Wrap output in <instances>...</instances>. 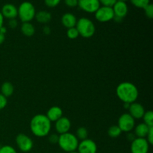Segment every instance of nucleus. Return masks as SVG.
<instances>
[{"label":"nucleus","instance_id":"1","mask_svg":"<svg viewBox=\"0 0 153 153\" xmlns=\"http://www.w3.org/2000/svg\"><path fill=\"white\" fill-rule=\"evenodd\" d=\"M52 128V123L45 114H37L30 122V129L34 136L43 137L49 135Z\"/></svg>","mask_w":153,"mask_h":153},{"label":"nucleus","instance_id":"2","mask_svg":"<svg viewBox=\"0 0 153 153\" xmlns=\"http://www.w3.org/2000/svg\"><path fill=\"white\" fill-rule=\"evenodd\" d=\"M116 94L123 102L128 104L136 102L139 95L137 87L133 83L128 82H124L120 84L117 87Z\"/></svg>","mask_w":153,"mask_h":153},{"label":"nucleus","instance_id":"3","mask_svg":"<svg viewBox=\"0 0 153 153\" xmlns=\"http://www.w3.org/2000/svg\"><path fill=\"white\" fill-rule=\"evenodd\" d=\"M79 143V141L76 137V134L69 131V132L60 134L58 144L64 152L68 153L77 150Z\"/></svg>","mask_w":153,"mask_h":153},{"label":"nucleus","instance_id":"4","mask_svg":"<svg viewBox=\"0 0 153 153\" xmlns=\"http://www.w3.org/2000/svg\"><path fill=\"white\" fill-rule=\"evenodd\" d=\"M79 36L85 38H90L95 34L96 27L92 20L87 17H82L77 19L76 25Z\"/></svg>","mask_w":153,"mask_h":153},{"label":"nucleus","instance_id":"5","mask_svg":"<svg viewBox=\"0 0 153 153\" xmlns=\"http://www.w3.org/2000/svg\"><path fill=\"white\" fill-rule=\"evenodd\" d=\"M35 7L30 1H23L17 7V16L22 22H31L35 17Z\"/></svg>","mask_w":153,"mask_h":153},{"label":"nucleus","instance_id":"6","mask_svg":"<svg viewBox=\"0 0 153 153\" xmlns=\"http://www.w3.org/2000/svg\"><path fill=\"white\" fill-rule=\"evenodd\" d=\"M117 126L122 132H131L135 126V120L128 113L123 114L118 120Z\"/></svg>","mask_w":153,"mask_h":153},{"label":"nucleus","instance_id":"7","mask_svg":"<svg viewBox=\"0 0 153 153\" xmlns=\"http://www.w3.org/2000/svg\"><path fill=\"white\" fill-rule=\"evenodd\" d=\"M95 18L97 21L100 22H107L111 20H113L114 17L113 8L112 7L107 6H100L97 11L94 13Z\"/></svg>","mask_w":153,"mask_h":153},{"label":"nucleus","instance_id":"8","mask_svg":"<svg viewBox=\"0 0 153 153\" xmlns=\"http://www.w3.org/2000/svg\"><path fill=\"white\" fill-rule=\"evenodd\" d=\"M16 143L19 150L22 152H28L32 149L34 142L32 139L25 134H19L16 137Z\"/></svg>","mask_w":153,"mask_h":153},{"label":"nucleus","instance_id":"9","mask_svg":"<svg viewBox=\"0 0 153 153\" xmlns=\"http://www.w3.org/2000/svg\"><path fill=\"white\" fill-rule=\"evenodd\" d=\"M149 146L146 138H139L136 137L131 143V153H148Z\"/></svg>","mask_w":153,"mask_h":153},{"label":"nucleus","instance_id":"10","mask_svg":"<svg viewBox=\"0 0 153 153\" xmlns=\"http://www.w3.org/2000/svg\"><path fill=\"white\" fill-rule=\"evenodd\" d=\"M78 6L86 13H94L101 4L99 0H78Z\"/></svg>","mask_w":153,"mask_h":153},{"label":"nucleus","instance_id":"11","mask_svg":"<svg viewBox=\"0 0 153 153\" xmlns=\"http://www.w3.org/2000/svg\"><path fill=\"white\" fill-rule=\"evenodd\" d=\"M77 152L79 153H97V145L93 140L87 138L79 142Z\"/></svg>","mask_w":153,"mask_h":153},{"label":"nucleus","instance_id":"12","mask_svg":"<svg viewBox=\"0 0 153 153\" xmlns=\"http://www.w3.org/2000/svg\"><path fill=\"white\" fill-rule=\"evenodd\" d=\"M55 131L59 134H64V133L69 132L71 128V122L70 119L66 117H62L59 120L55 122Z\"/></svg>","mask_w":153,"mask_h":153},{"label":"nucleus","instance_id":"13","mask_svg":"<svg viewBox=\"0 0 153 153\" xmlns=\"http://www.w3.org/2000/svg\"><path fill=\"white\" fill-rule=\"evenodd\" d=\"M112 8H113V11L114 13L115 17L123 19L128 14V7L126 2L117 1V2L113 5Z\"/></svg>","mask_w":153,"mask_h":153},{"label":"nucleus","instance_id":"14","mask_svg":"<svg viewBox=\"0 0 153 153\" xmlns=\"http://www.w3.org/2000/svg\"><path fill=\"white\" fill-rule=\"evenodd\" d=\"M128 111H129L128 114H129L134 120L141 119L145 113L144 107H143L141 104H140V103L138 102H136L130 104L129 108H128Z\"/></svg>","mask_w":153,"mask_h":153},{"label":"nucleus","instance_id":"15","mask_svg":"<svg viewBox=\"0 0 153 153\" xmlns=\"http://www.w3.org/2000/svg\"><path fill=\"white\" fill-rule=\"evenodd\" d=\"M0 11H1L3 17L6 18V19H16V17L17 16V7L14 4H10V3H7V4H4Z\"/></svg>","mask_w":153,"mask_h":153},{"label":"nucleus","instance_id":"16","mask_svg":"<svg viewBox=\"0 0 153 153\" xmlns=\"http://www.w3.org/2000/svg\"><path fill=\"white\" fill-rule=\"evenodd\" d=\"M77 22V18L73 13H66L61 16V23L67 29L76 27Z\"/></svg>","mask_w":153,"mask_h":153},{"label":"nucleus","instance_id":"17","mask_svg":"<svg viewBox=\"0 0 153 153\" xmlns=\"http://www.w3.org/2000/svg\"><path fill=\"white\" fill-rule=\"evenodd\" d=\"M46 116L51 123L56 122L58 120L63 117V111L58 106H52L48 110Z\"/></svg>","mask_w":153,"mask_h":153},{"label":"nucleus","instance_id":"18","mask_svg":"<svg viewBox=\"0 0 153 153\" xmlns=\"http://www.w3.org/2000/svg\"><path fill=\"white\" fill-rule=\"evenodd\" d=\"M150 128H152V127H149L143 123H139L134 128V135L136 137H139V138H146Z\"/></svg>","mask_w":153,"mask_h":153},{"label":"nucleus","instance_id":"19","mask_svg":"<svg viewBox=\"0 0 153 153\" xmlns=\"http://www.w3.org/2000/svg\"><path fill=\"white\" fill-rule=\"evenodd\" d=\"M34 18L40 23L46 24L51 21L52 14L49 11H46V10H40L38 12H36L35 17Z\"/></svg>","mask_w":153,"mask_h":153},{"label":"nucleus","instance_id":"20","mask_svg":"<svg viewBox=\"0 0 153 153\" xmlns=\"http://www.w3.org/2000/svg\"><path fill=\"white\" fill-rule=\"evenodd\" d=\"M21 32L25 37H32L35 33V28L31 22H22L21 25Z\"/></svg>","mask_w":153,"mask_h":153},{"label":"nucleus","instance_id":"21","mask_svg":"<svg viewBox=\"0 0 153 153\" xmlns=\"http://www.w3.org/2000/svg\"><path fill=\"white\" fill-rule=\"evenodd\" d=\"M14 91L13 85L10 82H5L1 85V94L3 96L7 98L9 97H11Z\"/></svg>","mask_w":153,"mask_h":153},{"label":"nucleus","instance_id":"22","mask_svg":"<svg viewBox=\"0 0 153 153\" xmlns=\"http://www.w3.org/2000/svg\"><path fill=\"white\" fill-rule=\"evenodd\" d=\"M121 134H122V131L117 125L112 126L108 130V134L109 137H112V138H117L120 136Z\"/></svg>","mask_w":153,"mask_h":153},{"label":"nucleus","instance_id":"23","mask_svg":"<svg viewBox=\"0 0 153 153\" xmlns=\"http://www.w3.org/2000/svg\"><path fill=\"white\" fill-rule=\"evenodd\" d=\"M143 123L147 125L149 127H153V113L152 111H145L143 116Z\"/></svg>","mask_w":153,"mask_h":153},{"label":"nucleus","instance_id":"24","mask_svg":"<svg viewBox=\"0 0 153 153\" xmlns=\"http://www.w3.org/2000/svg\"><path fill=\"white\" fill-rule=\"evenodd\" d=\"M76 136L78 138V140H85V139L88 138V129L85 127H79L77 129V131H76Z\"/></svg>","mask_w":153,"mask_h":153},{"label":"nucleus","instance_id":"25","mask_svg":"<svg viewBox=\"0 0 153 153\" xmlns=\"http://www.w3.org/2000/svg\"><path fill=\"white\" fill-rule=\"evenodd\" d=\"M130 1L134 7L142 9L150 3V0H130Z\"/></svg>","mask_w":153,"mask_h":153},{"label":"nucleus","instance_id":"26","mask_svg":"<svg viewBox=\"0 0 153 153\" xmlns=\"http://www.w3.org/2000/svg\"><path fill=\"white\" fill-rule=\"evenodd\" d=\"M67 36L68 38L71 39V40H74V39H76L79 36V31L76 29V27L68 28L67 31Z\"/></svg>","mask_w":153,"mask_h":153},{"label":"nucleus","instance_id":"27","mask_svg":"<svg viewBox=\"0 0 153 153\" xmlns=\"http://www.w3.org/2000/svg\"><path fill=\"white\" fill-rule=\"evenodd\" d=\"M144 10L145 15L147 16L149 19H152L153 17V4L152 3H149L148 5H146V7L143 8Z\"/></svg>","mask_w":153,"mask_h":153},{"label":"nucleus","instance_id":"28","mask_svg":"<svg viewBox=\"0 0 153 153\" xmlns=\"http://www.w3.org/2000/svg\"><path fill=\"white\" fill-rule=\"evenodd\" d=\"M0 153H17V152L13 146L5 145L0 147Z\"/></svg>","mask_w":153,"mask_h":153},{"label":"nucleus","instance_id":"29","mask_svg":"<svg viewBox=\"0 0 153 153\" xmlns=\"http://www.w3.org/2000/svg\"><path fill=\"white\" fill-rule=\"evenodd\" d=\"M61 0H44V3L47 7H55L61 3Z\"/></svg>","mask_w":153,"mask_h":153},{"label":"nucleus","instance_id":"30","mask_svg":"<svg viewBox=\"0 0 153 153\" xmlns=\"http://www.w3.org/2000/svg\"><path fill=\"white\" fill-rule=\"evenodd\" d=\"M100 4L102 6H107V7H113L114 4L117 2V0H99Z\"/></svg>","mask_w":153,"mask_h":153},{"label":"nucleus","instance_id":"31","mask_svg":"<svg viewBox=\"0 0 153 153\" xmlns=\"http://www.w3.org/2000/svg\"><path fill=\"white\" fill-rule=\"evenodd\" d=\"M7 104V100L4 96L0 93V110H2L6 107Z\"/></svg>","mask_w":153,"mask_h":153},{"label":"nucleus","instance_id":"32","mask_svg":"<svg viewBox=\"0 0 153 153\" xmlns=\"http://www.w3.org/2000/svg\"><path fill=\"white\" fill-rule=\"evenodd\" d=\"M59 135L58 134H52L49 136V141L52 144H56L58 142Z\"/></svg>","mask_w":153,"mask_h":153},{"label":"nucleus","instance_id":"33","mask_svg":"<svg viewBox=\"0 0 153 153\" xmlns=\"http://www.w3.org/2000/svg\"><path fill=\"white\" fill-rule=\"evenodd\" d=\"M64 3L69 7H75L78 6V0H64Z\"/></svg>","mask_w":153,"mask_h":153},{"label":"nucleus","instance_id":"34","mask_svg":"<svg viewBox=\"0 0 153 153\" xmlns=\"http://www.w3.org/2000/svg\"><path fill=\"white\" fill-rule=\"evenodd\" d=\"M146 140L148 141V143H149V145L153 144V127L150 128V129H149L147 135H146Z\"/></svg>","mask_w":153,"mask_h":153},{"label":"nucleus","instance_id":"35","mask_svg":"<svg viewBox=\"0 0 153 153\" xmlns=\"http://www.w3.org/2000/svg\"><path fill=\"white\" fill-rule=\"evenodd\" d=\"M18 25V22L16 19H9L8 21V26L10 28H15Z\"/></svg>","mask_w":153,"mask_h":153},{"label":"nucleus","instance_id":"36","mask_svg":"<svg viewBox=\"0 0 153 153\" xmlns=\"http://www.w3.org/2000/svg\"><path fill=\"white\" fill-rule=\"evenodd\" d=\"M43 32L45 35H49L51 32V29L50 28H49V26H48V25H45L43 28Z\"/></svg>","mask_w":153,"mask_h":153},{"label":"nucleus","instance_id":"37","mask_svg":"<svg viewBox=\"0 0 153 153\" xmlns=\"http://www.w3.org/2000/svg\"><path fill=\"white\" fill-rule=\"evenodd\" d=\"M135 138H136V137H135V135H134V133L128 132V134H127V139H128V140H129V141H131V143Z\"/></svg>","mask_w":153,"mask_h":153},{"label":"nucleus","instance_id":"38","mask_svg":"<svg viewBox=\"0 0 153 153\" xmlns=\"http://www.w3.org/2000/svg\"><path fill=\"white\" fill-rule=\"evenodd\" d=\"M4 40H5V34L0 31V45L4 43Z\"/></svg>","mask_w":153,"mask_h":153},{"label":"nucleus","instance_id":"39","mask_svg":"<svg viewBox=\"0 0 153 153\" xmlns=\"http://www.w3.org/2000/svg\"><path fill=\"white\" fill-rule=\"evenodd\" d=\"M3 23H4V17H3L2 14L0 11V28L3 26Z\"/></svg>","mask_w":153,"mask_h":153},{"label":"nucleus","instance_id":"40","mask_svg":"<svg viewBox=\"0 0 153 153\" xmlns=\"http://www.w3.org/2000/svg\"><path fill=\"white\" fill-rule=\"evenodd\" d=\"M117 1H123V2H126V1H128V0H117Z\"/></svg>","mask_w":153,"mask_h":153},{"label":"nucleus","instance_id":"41","mask_svg":"<svg viewBox=\"0 0 153 153\" xmlns=\"http://www.w3.org/2000/svg\"><path fill=\"white\" fill-rule=\"evenodd\" d=\"M68 153H79L77 152V151H73V152H68Z\"/></svg>","mask_w":153,"mask_h":153},{"label":"nucleus","instance_id":"42","mask_svg":"<svg viewBox=\"0 0 153 153\" xmlns=\"http://www.w3.org/2000/svg\"><path fill=\"white\" fill-rule=\"evenodd\" d=\"M58 153H64V152H58Z\"/></svg>","mask_w":153,"mask_h":153}]
</instances>
